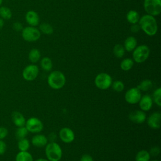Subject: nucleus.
Segmentation results:
<instances>
[{
	"label": "nucleus",
	"mask_w": 161,
	"mask_h": 161,
	"mask_svg": "<svg viewBox=\"0 0 161 161\" xmlns=\"http://www.w3.org/2000/svg\"><path fill=\"white\" fill-rule=\"evenodd\" d=\"M126 19L130 23L136 24L140 19V16L136 11L130 10L126 14Z\"/></svg>",
	"instance_id": "nucleus-21"
},
{
	"label": "nucleus",
	"mask_w": 161,
	"mask_h": 161,
	"mask_svg": "<svg viewBox=\"0 0 161 161\" xmlns=\"http://www.w3.org/2000/svg\"><path fill=\"white\" fill-rule=\"evenodd\" d=\"M41 57V53L39 50L36 48L31 49L28 54V58L29 60L32 62L33 64L38 62Z\"/></svg>",
	"instance_id": "nucleus-20"
},
{
	"label": "nucleus",
	"mask_w": 161,
	"mask_h": 161,
	"mask_svg": "<svg viewBox=\"0 0 161 161\" xmlns=\"http://www.w3.org/2000/svg\"><path fill=\"white\" fill-rule=\"evenodd\" d=\"M12 121L15 126L17 127L24 126L26 123V119L25 116L19 111H14L11 115Z\"/></svg>",
	"instance_id": "nucleus-17"
},
{
	"label": "nucleus",
	"mask_w": 161,
	"mask_h": 161,
	"mask_svg": "<svg viewBox=\"0 0 161 161\" xmlns=\"http://www.w3.org/2000/svg\"><path fill=\"white\" fill-rule=\"evenodd\" d=\"M45 155L48 161H60L62 157L61 147L55 142H50L45 146Z\"/></svg>",
	"instance_id": "nucleus-3"
},
{
	"label": "nucleus",
	"mask_w": 161,
	"mask_h": 161,
	"mask_svg": "<svg viewBox=\"0 0 161 161\" xmlns=\"http://www.w3.org/2000/svg\"><path fill=\"white\" fill-rule=\"evenodd\" d=\"M13 29L16 31H22L23 30V25L21 23L19 22H15L13 25Z\"/></svg>",
	"instance_id": "nucleus-36"
},
{
	"label": "nucleus",
	"mask_w": 161,
	"mask_h": 161,
	"mask_svg": "<svg viewBox=\"0 0 161 161\" xmlns=\"http://www.w3.org/2000/svg\"><path fill=\"white\" fill-rule=\"evenodd\" d=\"M133 64H134V62L131 58H126L123 59L121 61L120 64V67L123 70L128 71V70H130L133 67Z\"/></svg>",
	"instance_id": "nucleus-25"
},
{
	"label": "nucleus",
	"mask_w": 161,
	"mask_h": 161,
	"mask_svg": "<svg viewBox=\"0 0 161 161\" xmlns=\"http://www.w3.org/2000/svg\"><path fill=\"white\" fill-rule=\"evenodd\" d=\"M65 75L59 70L52 71L47 77V83L49 87L55 90L62 89L65 86Z\"/></svg>",
	"instance_id": "nucleus-2"
},
{
	"label": "nucleus",
	"mask_w": 161,
	"mask_h": 161,
	"mask_svg": "<svg viewBox=\"0 0 161 161\" xmlns=\"http://www.w3.org/2000/svg\"><path fill=\"white\" fill-rule=\"evenodd\" d=\"M28 134V131L27 130L26 128L24 126L18 127L15 132V136L17 138V140H19L26 138Z\"/></svg>",
	"instance_id": "nucleus-27"
},
{
	"label": "nucleus",
	"mask_w": 161,
	"mask_h": 161,
	"mask_svg": "<svg viewBox=\"0 0 161 161\" xmlns=\"http://www.w3.org/2000/svg\"><path fill=\"white\" fill-rule=\"evenodd\" d=\"M23 38L28 42H33L40 38V31L35 26H26L21 31Z\"/></svg>",
	"instance_id": "nucleus-6"
},
{
	"label": "nucleus",
	"mask_w": 161,
	"mask_h": 161,
	"mask_svg": "<svg viewBox=\"0 0 161 161\" xmlns=\"http://www.w3.org/2000/svg\"><path fill=\"white\" fill-rule=\"evenodd\" d=\"M151 161H160V160H152Z\"/></svg>",
	"instance_id": "nucleus-42"
},
{
	"label": "nucleus",
	"mask_w": 161,
	"mask_h": 161,
	"mask_svg": "<svg viewBox=\"0 0 161 161\" xmlns=\"http://www.w3.org/2000/svg\"><path fill=\"white\" fill-rule=\"evenodd\" d=\"M153 102H154L158 107L161 106V88L158 87L155 89L152 96Z\"/></svg>",
	"instance_id": "nucleus-30"
},
{
	"label": "nucleus",
	"mask_w": 161,
	"mask_h": 161,
	"mask_svg": "<svg viewBox=\"0 0 161 161\" xmlns=\"http://www.w3.org/2000/svg\"><path fill=\"white\" fill-rule=\"evenodd\" d=\"M142 97L141 91L137 87H132L128 89L125 94V101L130 104H137Z\"/></svg>",
	"instance_id": "nucleus-10"
},
{
	"label": "nucleus",
	"mask_w": 161,
	"mask_h": 161,
	"mask_svg": "<svg viewBox=\"0 0 161 161\" xmlns=\"http://www.w3.org/2000/svg\"><path fill=\"white\" fill-rule=\"evenodd\" d=\"M6 148H7V145L6 143L3 140H0V155H3L6 152Z\"/></svg>",
	"instance_id": "nucleus-35"
},
{
	"label": "nucleus",
	"mask_w": 161,
	"mask_h": 161,
	"mask_svg": "<svg viewBox=\"0 0 161 161\" xmlns=\"http://www.w3.org/2000/svg\"><path fill=\"white\" fill-rule=\"evenodd\" d=\"M25 19L27 23L31 26H36L39 24L40 18L36 12L30 10L28 11L25 15Z\"/></svg>",
	"instance_id": "nucleus-15"
},
{
	"label": "nucleus",
	"mask_w": 161,
	"mask_h": 161,
	"mask_svg": "<svg viewBox=\"0 0 161 161\" xmlns=\"http://www.w3.org/2000/svg\"><path fill=\"white\" fill-rule=\"evenodd\" d=\"M15 161H33V158L28 151H19L16 155Z\"/></svg>",
	"instance_id": "nucleus-19"
},
{
	"label": "nucleus",
	"mask_w": 161,
	"mask_h": 161,
	"mask_svg": "<svg viewBox=\"0 0 161 161\" xmlns=\"http://www.w3.org/2000/svg\"><path fill=\"white\" fill-rule=\"evenodd\" d=\"M31 142L36 147H44L48 143V138L43 135L36 134L32 137Z\"/></svg>",
	"instance_id": "nucleus-16"
},
{
	"label": "nucleus",
	"mask_w": 161,
	"mask_h": 161,
	"mask_svg": "<svg viewBox=\"0 0 161 161\" xmlns=\"http://www.w3.org/2000/svg\"><path fill=\"white\" fill-rule=\"evenodd\" d=\"M40 65L42 69L47 72H48L52 70L53 67V64L52 60L47 57H43L40 62Z\"/></svg>",
	"instance_id": "nucleus-23"
},
{
	"label": "nucleus",
	"mask_w": 161,
	"mask_h": 161,
	"mask_svg": "<svg viewBox=\"0 0 161 161\" xmlns=\"http://www.w3.org/2000/svg\"><path fill=\"white\" fill-rule=\"evenodd\" d=\"M4 26V20L1 18H0V30Z\"/></svg>",
	"instance_id": "nucleus-39"
},
{
	"label": "nucleus",
	"mask_w": 161,
	"mask_h": 161,
	"mask_svg": "<svg viewBox=\"0 0 161 161\" xmlns=\"http://www.w3.org/2000/svg\"><path fill=\"white\" fill-rule=\"evenodd\" d=\"M128 118L133 123L142 124L146 121L147 115L145 111L142 110H135L129 114Z\"/></svg>",
	"instance_id": "nucleus-13"
},
{
	"label": "nucleus",
	"mask_w": 161,
	"mask_h": 161,
	"mask_svg": "<svg viewBox=\"0 0 161 161\" xmlns=\"http://www.w3.org/2000/svg\"><path fill=\"white\" fill-rule=\"evenodd\" d=\"M111 87H112V89L114 91L119 92H121L124 90L125 84L121 80H116V81H114V82H112Z\"/></svg>",
	"instance_id": "nucleus-32"
},
{
	"label": "nucleus",
	"mask_w": 161,
	"mask_h": 161,
	"mask_svg": "<svg viewBox=\"0 0 161 161\" xmlns=\"http://www.w3.org/2000/svg\"><path fill=\"white\" fill-rule=\"evenodd\" d=\"M138 103L141 110L143 111H148L151 109L153 106V99L150 95L145 94L142 96Z\"/></svg>",
	"instance_id": "nucleus-14"
},
{
	"label": "nucleus",
	"mask_w": 161,
	"mask_h": 161,
	"mask_svg": "<svg viewBox=\"0 0 161 161\" xmlns=\"http://www.w3.org/2000/svg\"><path fill=\"white\" fill-rule=\"evenodd\" d=\"M148 152H149L150 156L156 157V156L158 155L159 153H160V148L157 146L153 147L150 148V150Z\"/></svg>",
	"instance_id": "nucleus-33"
},
{
	"label": "nucleus",
	"mask_w": 161,
	"mask_h": 161,
	"mask_svg": "<svg viewBox=\"0 0 161 161\" xmlns=\"http://www.w3.org/2000/svg\"><path fill=\"white\" fill-rule=\"evenodd\" d=\"M38 73V67L35 64H30L24 68L22 75L25 80L27 81H32L37 77Z\"/></svg>",
	"instance_id": "nucleus-9"
},
{
	"label": "nucleus",
	"mask_w": 161,
	"mask_h": 161,
	"mask_svg": "<svg viewBox=\"0 0 161 161\" xmlns=\"http://www.w3.org/2000/svg\"><path fill=\"white\" fill-rule=\"evenodd\" d=\"M133 51V58L138 64L144 62L149 57L150 52L148 47L145 45L136 47Z\"/></svg>",
	"instance_id": "nucleus-4"
},
{
	"label": "nucleus",
	"mask_w": 161,
	"mask_h": 161,
	"mask_svg": "<svg viewBox=\"0 0 161 161\" xmlns=\"http://www.w3.org/2000/svg\"><path fill=\"white\" fill-rule=\"evenodd\" d=\"M8 134V130L6 128L0 126V140H3L7 136Z\"/></svg>",
	"instance_id": "nucleus-34"
},
{
	"label": "nucleus",
	"mask_w": 161,
	"mask_h": 161,
	"mask_svg": "<svg viewBox=\"0 0 161 161\" xmlns=\"http://www.w3.org/2000/svg\"><path fill=\"white\" fill-rule=\"evenodd\" d=\"M143 6L148 14L157 16L161 12V0H144Z\"/></svg>",
	"instance_id": "nucleus-7"
},
{
	"label": "nucleus",
	"mask_w": 161,
	"mask_h": 161,
	"mask_svg": "<svg viewBox=\"0 0 161 161\" xmlns=\"http://www.w3.org/2000/svg\"><path fill=\"white\" fill-rule=\"evenodd\" d=\"M3 0H0V6H1V4H2V3H3Z\"/></svg>",
	"instance_id": "nucleus-41"
},
{
	"label": "nucleus",
	"mask_w": 161,
	"mask_h": 161,
	"mask_svg": "<svg viewBox=\"0 0 161 161\" xmlns=\"http://www.w3.org/2000/svg\"><path fill=\"white\" fill-rule=\"evenodd\" d=\"M25 126L28 132L38 133L43 130V124L42 121L36 117H31L26 121Z\"/></svg>",
	"instance_id": "nucleus-8"
},
{
	"label": "nucleus",
	"mask_w": 161,
	"mask_h": 161,
	"mask_svg": "<svg viewBox=\"0 0 161 161\" xmlns=\"http://www.w3.org/2000/svg\"><path fill=\"white\" fill-rule=\"evenodd\" d=\"M153 86L152 81L149 79H145L140 82L139 84L137 86V88L142 92V91H147L150 90Z\"/></svg>",
	"instance_id": "nucleus-24"
},
{
	"label": "nucleus",
	"mask_w": 161,
	"mask_h": 161,
	"mask_svg": "<svg viewBox=\"0 0 161 161\" xmlns=\"http://www.w3.org/2000/svg\"><path fill=\"white\" fill-rule=\"evenodd\" d=\"M113 80L111 75L105 72L99 73L96 75L94 79L96 86L101 90H106L109 89L112 84Z\"/></svg>",
	"instance_id": "nucleus-5"
},
{
	"label": "nucleus",
	"mask_w": 161,
	"mask_h": 161,
	"mask_svg": "<svg viewBox=\"0 0 161 161\" xmlns=\"http://www.w3.org/2000/svg\"><path fill=\"white\" fill-rule=\"evenodd\" d=\"M60 139L65 143H70L75 139L74 131L68 127H64L60 129L58 133Z\"/></svg>",
	"instance_id": "nucleus-11"
},
{
	"label": "nucleus",
	"mask_w": 161,
	"mask_h": 161,
	"mask_svg": "<svg viewBox=\"0 0 161 161\" xmlns=\"http://www.w3.org/2000/svg\"><path fill=\"white\" fill-rule=\"evenodd\" d=\"M150 155L145 150H140L135 156V161H150Z\"/></svg>",
	"instance_id": "nucleus-22"
},
{
	"label": "nucleus",
	"mask_w": 161,
	"mask_h": 161,
	"mask_svg": "<svg viewBox=\"0 0 161 161\" xmlns=\"http://www.w3.org/2000/svg\"><path fill=\"white\" fill-rule=\"evenodd\" d=\"M80 161H94L92 157L89 154H84L82 155Z\"/></svg>",
	"instance_id": "nucleus-37"
},
{
	"label": "nucleus",
	"mask_w": 161,
	"mask_h": 161,
	"mask_svg": "<svg viewBox=\"0 0 161 161\" xmlns=\"http://www.w3.org/2000/svg\"><path fill=\"white\" fill-rule=\"evenodd\" d=\"M125 50L123 45L121 44H116L113 48V53L117 58H122L125 55Z\"/></svg>",
	"instance_id": "nucleus-29"
},
{
	"label": "nucleus",
	"mask_w": 161,
	"mask_h": 161,
	"mask_svg": "<svg viewBox=\"0 0 161 161\" xmlns=\"http://www.w3.org/2000/svg\"><path fill=\"white\" fill-rule=\"evenodd\" d=\"M0 16L3 19L8 20L12 17V12L11 9L6 6L0 7Z\"/></svg>",
	"instance_id": "nucleus-26"
},
{
	"label": "nucleus",
	"mask_w": 161,
	"mask_h": 161,
	"mask_svg": "<svg viewBox=\"0 0 161 161\" xmlns=\"http://www.w3.org/2000/svg\"><path fill=\"white\" fill-rule=\"evenodd\" d=\"M148 126L153 130H158L161 125V114L159 112H154L147 118Z\"/></svg>",
	"instance_id": "nucleus-12"
},
{
	"label": "nucleus",
	"mask_w": 161,
	"mask_h": 161,
	"mask_svg": "<svg viewBox=\"0 0 161 161\" xmlns=\"http://www.w3.org/2000/svg\"><path fill=\"white\" fill-rule=\"evenodd\" d=\"M40 30L42 32L47 35H50L53 31L52 26L50 24L46 23H42L40 25Z\"/></svg>",
	"instance_id": "nucleus-31"
},
{
	"label": "nucleus",
	"mask_w": 161,
	"mask_h": 161,
	"mask_svg": "<svg viewBox=\"0 0 161 161\" xmlns=\"http://www.w3.org/2000/svg\"><path fill=\"white\" fill-rule=\"evenodd\" d=\"M136 39L133 36H129L125 40L124 42V48L125 50L128 52H131L136 48Z\"/></svg>",
	"instance_id": "nucleus-18"
},
{
	"label": "nucleus",
	"mask_w": 161,
	"mask_h": 161,
	"mask_svg": "<svg viewBox=\"0 0 161 161\" xmlns=\"http://www.w3.org/2000/svg\"><path fill=\"white\" fill-rule=\"evenodd\" d=\"M30 147V141L26 138L19 140L18 143V148L19 151H28Z\"/></svg>",
	"instance_id": "nucleus-28"
},
{
	"label": "nucleus",
	"mask_w": 161,
	"mask_h": 161,
	"mask_svg": "<svg viewBox=\"0 0 161 161\" xmlns=\"http://www.w3.org/2000/svg\"><path fill=\"white\" fill-rule=\"evenodd\" d=\"M138 22L140 28L148 36H153L157 33L158 25L154 16L145 14L140 18Z\"/></svg>",
	"instance_id": "nucleus-1"
},
{
	"label": "nucleus",
	"mask_w": 161,
	"mask_h": 161,
	"mask_svg": "<svg viewBox=\"0 0 161 161\" xmlns=\"http://www.w3.org/2000/svg\"><path fill=\"white\" fill-rule=\"evenodd\" d=\"M140 29V27L139 25H136V24H132V25L130 27V30L133 33H137L138 31H139Z\"/></svg>",
	"instance_id": "nucleus-38"
},
{
	"label": "nucleus",
	"mask_w": 161,
	"mask_h": 161,
	"mask_svg": "<svg viewBox=\"0 0 161 161\" xmlns=\"http://www.w3.org/2000/svg\"><path fill=\"white\" fill-rule=\"evenodd\" d=\"M35 161H48L47 159H45V158H38L36 160H35Z\"/></svg>",
	"instance_id": "nucleus-40"
}]
</instances>
